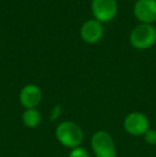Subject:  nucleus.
Masks as SVG:
<instances>
[{
    "instance_id": "obj_2",
    "label": "nucleus",
    "mask_w": 156,
    "mask_h": 157,
    "mask_svg": "<svg viewBox=\"0 0 156 157\" xmlns=\"http://www.w3.org/2000/svg\"><path fill=\"white\" fill-rule=\"evenodd\" d=\"M129 43L136 49H149L156 43V28L149 24H139L129 33Z\"/></svg>"
},
{
    "instance_id": "obj_7",
    "label": "nucleus",
    "mask_w": 156,
    "mask_h": 157,
    "mask_svg": "<svg viewBox=\"0 0 156 157\" xmlns=\"http://www.w3.org/2000/svg\"><path fill=\"white\" fill-rule=\"evenodd\" d=\"M104 25L96 19H89V21H85L80 28L81 39L88 44L98 43L104 36Z\"/></svg>"
},
{
    "instance_id": "obj_12",
    "label": "nucleus",
    "mask_w": 156,
    "mask_h": 157,
    "mask_svg": "<svg viewBox=\"0 0 156 157\" xmlns=\"http://www.w3.org/2000/svg\"><path fill=\"white\" fill-rule=\"evenodd\" d=\"M60 112H61V107L59 105H57L56 107H55L54 109L51 110V112H50V120H52V121L57 120Z\"/></svg>"
},
{
    "instance_id": "obj_10",
    "label": "nucleus",
    "mask_w": 156,
    "mask_h": 157,
    "mask_svg": "<svg viewBox=\"0 0 156 157\" xmlns=\"http://www.w3.org/2000/svg\"><path fill=\"white\" fill-rule=\"evenodd\" d=\"M144 136V140L146 143L151 145H156V129H150L143 135Z\"/></svg>"
},
{
    "instance_id": "obj_4",
    "label": "nucleus",
    "mask_w": 156,
    "mask_h": 157,
    "mask_svg": "<svg viewBox=\"0 0 156 157\" xmlns=\"http://www.w3.org/2000/svg\"><path fill=\"white\" fill-rule=\"evenodd\" d=\"M91 11L94 19L102 24L111 21L118 14L117 0H92Z\"/></svg>"
},
{
    "instance_id": "obj_8",
    "label": "nucleus",
    "mask_w": 156,
    "mask_h": 157,
    "mask_svg": "<svg viewBox=\"0 0 156 157\" xmlns=\"http://www.w3.org/2000/svg\"><path fill=\"white\" fill-rule=\"evenodd\" d=\"M42 90L36 85H26L19 92V101L26 109H33L41 103Z\"/></svg>"
},
{
    "instance_id": "obj_11",
    "label": "nucleus",
    "mask_w": 156,
    "mask_h": 157,
    "mask_svg": "<svg viewBox=\"0 0 156 157\" xmlns=\"http://www.w3.org/2000/svg\"><path fill=\"white\" fill-rule=\"evenodd\" d=\"M69 157H90L89 153L86 151L82 147H75V149H72V151L70 152Z\"/></svg>"
},
{
    "instance_id": "obj_5",
    "label": "nucleus",
    "mask_w": 156,
    "mask_h": 157,
    "mask_svg": "<svg viewBox=\"0 0 156 157\" xmlns=\"http://www.w3.org/2000/svg\"><path fill=\"white\" fill-rule=\"evenodd\" d=\"M124 129L131 136H142L150 128V122L142 112H131L124 119Z\"/></svg>"
},
{
    "instance_id": "obj_13",
    "label": "nucleus",
    "mask_w": 156,
    "mask_h": 157,
    "mask_svg": "<svg viewBox=\"0 0 156 157\" xmlns=\"http://www.w3.org/2000/svg\"><path fill=\"white\" fill-rule=\"evenodd\" d=\"M136 1H137V0H136Z\"/></svg>"
},
{
    "instance_id": "obj_9",
    "label": "nucleus",
    "mask_w": 156,
    "mask_h": 157,
    "mask_svg": "<svg viewBox=\"0 0 156 157\" xmlns=\"http://www.w3.org/2000/svg\"><path fill=\"white\" fill-rule=\"evenodd\" d=\"M21 120L25 126L29 128H34L36 126H39V124L41 123L42 117L41 113L36 108L33 109H26L23 112V117H21Z\"/></svg>"
},
{
    "instance_id": "obj_3",
    "label": "nucleus",
    "mask_w": 156,
    "mask_h": 157,
    "mask_svg": "<svg viewBox=\"0 0 156 157\" xmlns=\"http://www.w3.org/2000/svg\"><path fill=\"white\" fill-rule=\"evenodd\" d=\"M91 147L96 157H117L113 138L105 130H98L92 136Z\"/></svg>"
},
{
    "instance_id": "obj_6",
    "label": "nucleus",
    "mask_w": 156,
    "mask_h": 157,
    "mask_svg": "<svg viewBox=\"0 0 156 157\" xmlns=\"http://www.w3.org/2000/svg\"><path fill=\"white\" fill-rule=\"evenodd\" d=\"M133 12L141 24L153 25L156 23V0H137Z\"/></svg>"
},
{
    "instance_id": "obj_1",
    "label": "nucleus",
    "mask_w": 156,
    "mask_h": 157,
    "mask_svg": "<svg viewBox=\"0 0 156 157\" xmlns=\"http://www.w3.org/2000/svg\"><path fill=\"white\" fill-rule=\"evenodd\" d=\"M56 138L62 145L69 149H75L83 140V132L75 122L64 121L56 128Z\"/></svg>"
}]
</instances>
